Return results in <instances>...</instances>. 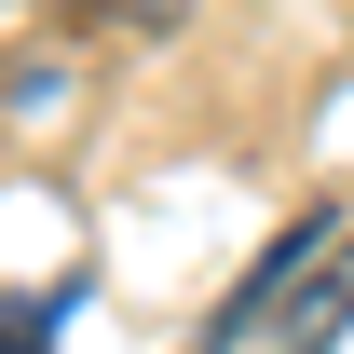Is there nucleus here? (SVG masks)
Returning a JSON list of instances; mask_svg holds the SVG:
<instances>
[{
  "label": "nucleus",
  "mask_w": 354,
  "mask_h": 354,
  "mask_svg": "<svg viewBox=\"0 0 354 354\" xmlns=\"http://www.w3.org/2000/svg\"><path fill=\"white\" fill-rule=\"evenodd\" d=\"M327 341H341V313H313V341H300V354H327Z\"/></svg>",
  "instance_id": "nucleus-2"
},
{
  "label": "nucleus",
  "mask_w": 354,
  "mask_h": 354,
  "mask_svg": "<svg viewBox=\"0 0 354 354\" xmlns=\"http://www.w3.org/2000/svg\"><path fill=\"white\" fill-rule=\"evenodd\" d=\"M0 354H55V300H0Z\"/></svg>",
  "instance_id": "nucleus-1"
}]
</instances>
